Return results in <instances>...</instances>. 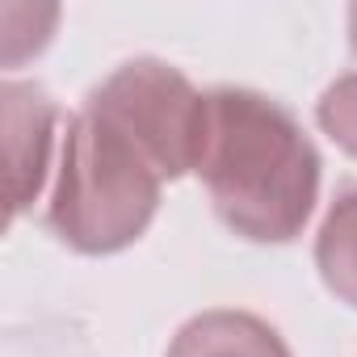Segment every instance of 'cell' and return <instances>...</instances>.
<instances>
[{"instance_id":"obj_1","label":"cell","mask_w":357,"mask_h":357,"mask_svg":"<svg viewBox=\"0 0 357 357\" xmlns=\"http://www.w3.org/2000/svg\"><path fill=\"white\" fill-rule=\"evenodd\" d=\"M198 176L227 231L248 244H290L319 202L324 160L282 101L252 89H211Z\"/></svg>"},{"instance_id":"obj_2","label":"cell","mask_w":357,"mask_h":357,"mask_svg":"<svg viewBox=\"0 0 357 357\" xmlns=\"http://www.w3.org/2000/svg\"><path fill=\"white\" fill-rule=\"evenodd\" d=\"M160 190L164 176L151 168V160L109 122L80 109L63 130L47 223L68 248L109 257L130 248L151 227Z\"/></svg>"},{"instance_id":"obj_3","label":"cell","mask_w":357,"mask_h":357,"mask_svg":"<svg viewBox=\"0 0 357 357\" xmlns=\"http://www.w3.org/2000/svg\"><path fill=\"white\" fill-rule=\"evenodd\" d=\"M84 109L126 135L164 181L198 172L206 93H198L172 63L126 59L84 97Z\"/></svg>"},{"instance_id":"obj_4","label":"cell","mask_w":357,"mask_h":357,"mask_svg":"<svg viewBox=\"0 0 357 357\" xmlns=\"http://www.w3.org/2000/svg\"><path fill=\"white\" fill-rule=\"evenodd\" d=\"M5 101V155H9V223L30 211L47 181V164L55 151V122L59 109L55 101L22 80H5L0 89Z\"/></svg>"},{"instance_id":"obj_5","label":"cell","mask_w":357,"mask_h":357,"mask_svg":"<svg viewBox=\"0 0 357 357\" xmlns=\"http://www.w3.org/2000/svg\"><path fill=\"white\" fill-rule=\"evenodd\" d=\"M164 357H294V353L269 319L252 311L215 307L176 328Z\"/></svg>"},{"instance_id":"obj_6","label":"cell","mask_w":357,"mask_h":357,"mask_svg":"<svg viewBox=\"0 0 357 357\" xmlns=\"http://www.w3.org/2000/svg\"><path fill=\"white\" fill-rule=\"evenodd\" d=\"M315 269L324 286L357 311V185L340 190L315 236Z\"/></svg>"},{"instance_id":"obj_7","label":"cell","mask_w":357,"mask_h":357,"mask_svg":"<svg viewBox=\"0 0 357 357\" xmlns=\"http://www.w3.org/2000/svg\"><path fill=\"white\" fill-rule=\"evenodd\" d=\"M319 130L349 155H357V72L336 76L315 101Z\"/></svg>"},{"instance_id":"obj_8","label":"cell","mask_w":357,"mask_h":357,"mask_svg":"<svg viewBox=\"0 0 357 357\" xmlns=\"http://www.w3.org/2000/svg\"><path fill=\"white\" fill-rule=\"evenodd\" d=\"M349 43H353V51H357V5L349 9Z\"/></svg>"}]
</instances>
